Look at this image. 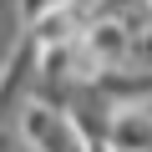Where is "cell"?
Wrapping results in <instances>:
<instances>
[{
    "label": "cell",
    "instance_id": "cell-1",
    "mask_svg": "<svg viewBox=\"0 0 152 152\" xmlns=\"http://www.w3.org/2000/svg\"><path fill=\"white\" fill-rule=\"evenodd\" d=\"M26 147L31 152H96V142L76 127V117L51 102L26 107Z\"/></svg>",
    "mask_w": 152,
    "mask_h": 152
},
{
    "label": "cell",
    "instance_id": "cell-2",
    "mask_svg": "<svg viewBox=\"0 0 152 152\" xmlns=\"http://www.w3.org/2000/svg\"><path fill=\"white\" fill-rule=\"evenodd\" d=\"M96 20H117L127 31L152 26V0H96Z\"/></svg>",
    "mask_w": 152,
    "mask_h": 152
},
{
    "label": "cell",
    "instance_id": "cell-3",
    "mask_svg": "<svg viewBox=\"0 0 152 152\" xmlns=\"http://www.w3.org/2000/svg\"><path fill=\"white\" fill-rule=\"evenodd\" d=\"M56 5H61V0H20V10H26V20H31V26H36L46 10H56Z\"/></svg>",
    "mask_w": 152,
    "mask_h": 152
}]
</instances>
